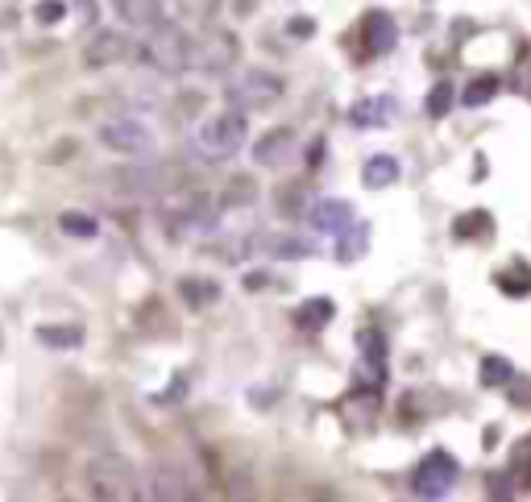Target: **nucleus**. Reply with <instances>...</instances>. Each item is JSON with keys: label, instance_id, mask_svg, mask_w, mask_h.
<instances>
[{"label": "nucleus", "instance_id": "obj_26", "mask_svg": "<svg viewBox=\"0 0 531 502\" xmlns=\"http://www.w3.org/2000/svg\"><path fill=\"white\" fill-rule=\"evenodd\" d=\"M499 76H477L473 84L465 87V92H461V104L465 108H482V104H490V100L499 96Z\"/></svg>", "mask_w": 531, "mask_h": 502}, {"label": "nucleus", "instance_id": "obj_9", "mask_svg": "<svg viewBox=\"0 0 531 502\" xmlns=\"http://www.w3.org/2000/svg\"><path fill=\"white\" fill-rule=\"evenodd\" d=\"M146 498L179 502V498H196V490H191V478H187L179 461H154L150 473H146Z\"/></svg>", "mask_w": 531, "mask_h": 502}, {"label": "nucleus", "instance_id": "obj_28", "mask_svg": "<svg viewBox=\"0 0 531 502\" xmlns=\"http://www.w3.org/2000/svg\"><path fill=\"white\" fill-rule=\"evenodd\" d=\"M258 200V187H253L250 175H237V179L228 183L225 200H220V208H250V203Z\"/></svg>", "mask_w": 531, "mask_h": 502}, {"label": "nucleus", "instance_id": "obj_4", "mask_svg": "<svg viewBox=\"0 0 531 502\" xmlns=\"http://www.w3.org/2000/svg\"><path fill=\"white\" fill-rule=\"evenodd\" d=\"M237 50H241L237 33L220 30V25H208L199 38H191V63H187V71H196V76H225L237 63Z\"/></svg>", "mask_w": 531, "mask_h": 502}, {"label": "nucleus", "instance_id": "obj_16", "mask_svg": "<svg viewBox=\"0 0 531 502\" xmlns=\"http://www.w3.org/2000/svg\"><path fill=\"white\" fill-rule=\"evenodd\" d=\"M112 13L137 33H150L163 25V0H112Z\"/></svg>", "mask_w": 531, "mask_h": 502}, {"label": "nucleus", "instance_id": "obj_8", "mask_svg": "<svg viewBox=\"0 0 531 502\" xmlns=\"http://www.w3.org/2000/svg\"><path fill=\"white\" fill-rule=\"evenodd\" d=\"M456 478H461V465H456L453 453L432 449L420 461V470H415V494L420 498H445L456 486Z\"/></svg>", "mask_w": 531, "mask_h": 502}, {"label": "nucleus", "instance_id": "obj_33", "mask_svg": "<svg viewBox=\"0 0 531 502\" xmlns=\"http://www.w3.org/2000/svg\"><path fill=\"white\" fill-rule=\"evenodd\" d=\"M507 395H510V403L515 407H531V378H510Z\"/></svg>", "mask_w": 531, "mask_h": 502}, {"label": "nucleus", "instance_id": "obj_20", "mask_svg": "<svg viewBox=\"0 0 531 502\" xmlns=\"http://www.w3.org/2000/svg\"><path fill=\"white\" fill-rule=\"evenodd\" d=\"M399 179V158L391 154H374V158L361 166V183H366L369 192H382V187H391Z\"/></svg>", "mask_w": 531, "mask_h": 502}, {"label": "nucleus", "instance_id": "obj_17", "mask_svg": "<svg viewBox=\"0 0 531 502\" xmlns=\"http://www.w3.org/2000/svg\"><path fill=\"white\" fill-rule=\"evenodd\" d=\"M258 246H261V254L282 257V262H304V257L315 254L312 241H304V237H295V233H266Z\"/></svg>", "mask_w": 531, "mask_h": 502}, {"label": "nucleus", "instance_id": "obj_31", "mask_svg": "<svg viewBox=\"0 0 531 502\" xmlns=\"http://www.w3.org/2000/svg\"><path fill=\"white\" fill-rule=\"evenodd\" d=\"M217 4H220V0H174V9L183 13L187 22H212Z\"/></svg>", "mask_w": 531, "mask_h": 502}, {"label": "nucleus", "instance_id": "obj_37", "mask_svg": "<svg viewBox=\"0 0 531 502\" xmlns=\"http://www.w3.org/2000/svg\"><path fill=\"white\" fill-rule=\"evenodd\" d=\"M320 162H324V141L315 138L312 146H307V166H320Z\"/></svg>", "mask_w": 531, "mask_h": 502}, {"label": "nucleus", "instance_id": "obj_19", "mask_svg": "<svg viewBox=\"0 0 531 502\" xmlns=\"http://www.w3.org/2000/svg\"><path fill=\"white\" fill-rule=\"evenodd\" d=\"M332 316H336V303L324 300V295H315V300L299 303V308L291 311V320H295V328H299V332H320V328H328V320H332Z\"/></svg>", "mask_w": 531, "mask_h": 502}, {"label": "nucleus", "instance_id": "obj_21", "mask_svg": "<svg viewBox=\"0 0 531 502\" xmlns=\"http://www.w3.org/2000/svg\"><path fill=\"white\" fill-rule=\"evenodd\" d=\"M366 249H369V225L366 220H353L345 233L336 237V257H341V262H358V257H366Z\"/></svg>", "mask_w": 531, "mask_h": 502}, {"label": "nucleus", "instance_id": "obj_12", "mask_svg": "<svg viewBox=\"0 0 531 502\" xmlns=\"http://www.w3.org/2000/svg\"><path fill=\"white\" fill-rule=\"evenodd\" d=\"M133 54V42L117 30H100L92 33V42L84 46V63L96 71V67H112V63H125Z\"/></svg>", "mask_w": 531, "mask_h": 502}, {"label": "nucleus", "instance_id": "obj_5", "mask_svg": "<svg viewBox=\"0 0 531 502\" xmlns=\"http://www.w3.org/2000/svg\"><path fill=\"white\" fill-rule=\"evenodd\" d=\"M282 92H287L282 76H274V71H261V67H245V71H237V76L228 79L225 100L233 108H245V112H253V108H270L274 100H282Z\"/></svg>", "mask_w": 531, "mask_h": 502}, {"label": "nucleus", "instance_id": "obj_1", "mask_svg": "<svg viewBox=\"0 0 531 502\" xmlns=\"http://www.w3.org/2000/svg\"><path fill=\"white\" fill-rule=\"evenodd\" d=\"M250 138V121H245V108H233L228 104L225 112L217 117H208L204 125L196 129V138H191V150L199 154L204 162H225L245 146Z\"/></svg>", "mask_w": 531, "mask_h": 502}, {"label": "nucleus", "instance_id": "obj_25", "mask_svg": "<svg viewBox=\"0 0 531 502\" xmlns=\"http://www.w3.org/2000/svg\"><path fill=\"white\" fill-rule=\"evenodd\" d=\"M477 378H482V386H510V378H515V365H510L507 357H499V353H490V357H482V370H477Z\"/></svg>", "mask_w": 531, "mask_h": 502}, {"label": "nucleus", "instance_id": "obj_32", "mask_svg": "<svg viewBox=\"0 0 531 502\" xmlns=\"http://www.w3.org/2000/svg\"><path fill=\"white\" fill-rule=\"evenodd\" d=\"M63 17H66V0H38V4H33V22L58 25Z\"/></svg>", "mask_w": 531, "mask_h": 502}, {"label": "nucleus", "instance_id": "obj_27", "mask_svg": "<svg viewBox=\"0 0 531 502\" xmlns=\"http://www.w3.org/2000/svg\"><path fill=\"white\" fill-rule=\"evenodd\" d=\"M58 229H63L66 237H79V241H92V237L100 233V220L87 212H63L58 216Z\"/></svg>", "mask_w": 531, "mask_h": 502}, {"label": "nucleus", "instance_id": "obj_35", "mask_svg": "<svg viewBox=\"0 0 531 502\" xmlns=\"http://www.w3.org/2000/svg\"><path fill=\"white\" fill-rule=\"evenodd\" d=\"M287 33H291V38H312L315 22L312 17H291V22H287Z\"/></svg>", "mask_w": 531, "mask_h": 502}, {"label": "nucleus", "instance_id": "obj_3", "mask_svg": "<svg viewBox=\"0 0 531 502\" xmlns=\"http://www.w3.org/2000/svg\"><path fill=\"white\" fill-rule=\"evenodd\" d=\"M96 138H100V146H109L112 154H125V158H137V162H150L154 150H158L154 129L137 117H109L96 129Z\"/></svg>", "mask_w": 531, "mask_h": 502}, {"label": "nucleus", "instance_id": "obj_11", "mask_svg": "<svg viewBox=\"0 0 531 502\" xmlns=\"http://www.w3.org/2000/svg\"><path fill=\"white\" fill-rule=\"evenodd\" d=\"M361 345V362H358V386H369V390H382L386 386V341L382 332L366 328L358 336Z\"/></svg>", "mask_w": 531, "mask_h": 502}, {"label": "nucleus", "instance_id": "obj_34", "mask_svg": "<svg viewBox=\"0 0 531 502\" xmlns=\"http://www.w3.org/2000/svg\"><path fill=\"white\" fill-rule=\"evenodd\" d=\"M183 395H187V378H183V374H174L171 390H158V395H154V403H179Z\"/></svg>", "mask_w": 531, "mask_h": 502}, {"label": "nucleus", "instance_id": "obj_2", "mask_svg": "<svg viewBox=\"0 0 531 502\" xmlns=\"http://www.w3.org/2000/svg\"><path fill=\"white\" fill-rule=\"evenodd\" d=\"M217 216L220 212L204 200V195L187 192V195H179V200H171L163 225H166V233L179 237V241H204V237H212L220 229Z\"/></svg>", "mask_w": 531, "mask_h": 502}, {"label": "nucleus", "instance_id": "obj_10", "mask_svg": "<svg viewBox=\"0 0 531 502\" xmlns=\"http://www.w3.org/2000/svg\"><path fill=\"white\" fill-rule=\"evenodd\" d=\"M353 220H358V212H353V203L341 200V195H324V200H315L312 212H307V225H312L320 237H332V241L345 233Z\"/></svg>", "mask_w": 531, "mask_h": 502}, {"label": "nucleus", "instance_id": "obj_30", "mask_svg": "<svg viewBox=\"0 0 531 502\" xmlns=\"http://www.w3.org/2000/svg\"><path fill=\"white\" fill-rule=\"evenodd\" d=\"M456 104V92H453V84H448V79H440V84L432 87V92H428V117H448V108Z\"/></svg>", "mask_w": 531, "mask_h": 502}, {"label": "nucleus", "instance_id": "obj_14", "mask_svg": "<svg viewBox=\"0 0 531 502\" xmlns=\"http://www.w3.org/2000/svg\"><path fill=\"white\" fill-rule=\"evenodd\" d=\"M361 42H366L369 58L391 54L394 46H399V25H394L391 13H366V22H361Z\"/></svg>", "mask_w": 531, "mask_h": 502}, {"label": "nucleus", "instance_id": "obj_6", "mask_svg": "<svg viewBox=\"0 0 531 502\" xmlns=\"http://www.w3.org/2000/svg\"><path fill=\"white\" fill-rule=\"evenodd\" d=\"M141 54H146V63L154 67V71H163V76H179V71H187V63H191V38H187L179 25H158V30H150V38H146V46H141Z\"/></svg>", "mask_w": 531, "mask_h": 502}, {"label": "nucleus", "instance_id": "obj_23", "mask_svg": "<svg viewBox=\"0 0 531 502\" xmlns=\"http://www.w3.org/2000/svg\"><path fill=\"white\" fill-rule=\"evenodd\" d=\"M494 282H499L502 295H510V300H523V295H531V266H527V262H515L510 270L494 274Z\"/></svg>", "mask_w": 531, "mask_h": 502}, {"label": "nucleus", "instance_id": "obj_15", "mask_svg": "<svg viewBox=\"0 0 531 502\" xmlns=\"http://www.w3.org/2000/svg\"><path fill=\"white\" fill-rule=\"evenodd\" d=\"M394 117H399V100L394 96H366L349 108V121L358 129H386Z\"/></svg>", "mask_w": 531, "mask_h": 502}, {"label": "nucleus", "instance_id": "obj_22", "mask_svg": "<svg viewBox=\"0 0 531 502\" xmlns=\"http://www.w3.org/2000/svg\"><path fill=\"white\" fill-rule=\"evenodd\" d=\"M38 341H42L46 349L66 353V349H79V345H84V328H79V324H42V328H38Z\"/></svg>", "mask_w": 531, "mask_h": 502}, {"label": "nucleus", "instance_id": "obj_18", "mask_svg": "<svg viewBox=\"0 0 531 502\" xmlns=\"http://www.w3.org/2000/svg\"><path fill=\"white\" fill-rule=\"evenodd\" d=\"M179 295H183V303L191 311H204V308H212V303L220 300V282L217 278L187 274V278H179Z\"/></svg>", "mask_w": 531, "mask_h": 502}, {"label": "nucleus", "instance_id": "obj_36", "mask_svg": "<svg viewBox=\"0 0 531 502\" xmlns=\"http://www.w3.org/2000/svg\"><path fill=\"white\" fill-rule=\"evenodd\" d=\"M270 282H274V278L266 274V270H250V274H245V291H266Z\"/></svg>", "mask_w": 531, "mask_h": 502}, {"label": "nucleus", "instance_id": "obj_13", "mask_svg": "<svg viewBox=\"0 0 531 502\" xmlns=\"http://www.w3.org/2000/svg\"><path fill=\"white\" fill-rule=\"evenodd\" d=\"M295 154H299L295 129H270V133L258 138V146H253V162H258V166H287Z\"/></svg>", "mask_w": 531, "mask_h": 502}, {"label": "nucleus", "instance_id": "obj_24", "mask_svg": "<svg viewBox=\"0 0 531 502\" xmlns=\"http://www.w3.org/2000/svg\"><path fill=\"white\" fill-rule=\"evenodd\" d=\"M490 233H494V220H490V212H465L453 225L456 241H477V237H490Z\"/></svg>", "mask_w": 531, "mask_h": 502}, {"label": "nucleus", "instance_id": "obj_7", "mask_svg": "<svg viewBox=\"0 0 531 502\" xmlns=\"http://www.w3.org/2000/svg\"><path fill=\"white\" fill-rule=\"evenodd\" d=\"M87 478H92V494H96V498H112V502L141 498L137 473H133L120 457H100V461H92Z\"/></svg>", "mask_w": 531, "mask_h": 502}, {"label": "nucleus", "instance_id": "obj_29", "mask_svg": "<svg viewBox=\"0 0 531 502\" xmlns=\"http://www.w3.org/2000/svg\"><path fill=\"white\" fill-rule=\"evenodd\" d=\"M510 478H515V486L531 490V436H523L519 444H515V457H510Z\"/></svg>", "mask_w": 531, "mask_h": 502}]
</instances>
